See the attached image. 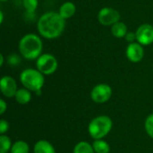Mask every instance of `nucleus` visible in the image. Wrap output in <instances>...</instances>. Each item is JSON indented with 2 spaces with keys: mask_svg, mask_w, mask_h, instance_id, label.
Listing matches in <instances>:
<instances>
[{
  "mask_svg": "<svg viewBox=\"0 0 153 153\" xmlns=\"http://www.w3.org/2000/svg\"><path fill=\"white\" fill-rule=\"evenodd\" d=\"M65 28V20L56 12H48L40 16L38 21L39 33L45 39H54L58 38Z\"/></svg>",
  "mask_w": 153,
  "mask_h": 153,
  "instance_id": "f257e3e1",
  "label": "nucleus"
},
{
  "mask_svg": "<svg viewBox=\"0 0 153 153\" xmlns=\"http://www.w3.org/2000/svg\"><path fill=\"white\" fill-rule=\"evenodd\" d=\"M18 48L22 57L28 60H34L42 55L43 43L38 35L28 33L20 39Z\"/></svg>",
  "mask_w": 153,
  "mask_h": 153,
  "instance_id": "f03ea898",
  "label": "nucleus"
},
{
  "mask_svg": "<svg viewBox=\"0 0 153 153\" xmlns=\"http://www.w3.org/2000/svg\"><path fill=\"white\" fill-rule=\"evenodd\" d=\"M113 126V122L111 118L108 116H99L93 118L89 126L88 132L91 137L94 140L103 139L111 131Z\"/></svg>",
  "mask_w": 153,
  "mask_h": 153,
  "instance_id": "7ed1b4c3",
  "label": "nucleus"
},
{
  "mask_svg": "<svg viewBox=\"0 0 153 153\" xmlns=\"http://www.w3.org/2000/svg\"><path fill=\"white\" fill-rule=\"evenodd\" d=\"M20 82L24 88L30 91L37 92L41 91L45 82V79L44 74H42L38 69L28 68L21 73Z\"/></svg>",
  "mask_w": 153,
  "mask_h": 153,
  "instance_id": "20e7f679",
  "label": "nucleus"
},
{
  "mask_svg": "<svg viewBox=\"0 0 153 153\" xmlns=\"http://www.w3.org/2000/svg\"><path fill=\"white\" fill-rule=\"evenodd\" d=\"M36 67L42 74L50 75L56 71L58 67V62L53 55L46 53L42 54L36 60Z\"/></svg>",
  "mask_w": 153,
  "mask_h": 153,
  "instance_id": "39448f33",
  "label": "nucleus"
},
{
  "mask_svg": "<svg viewBox=\"0 0 153 153\" xmlns=\"http://www.w3.org/2000/svg\"><path fill=\"white\" fill-rule=\"evenodd\" d=\"M112 96V88L106 83L96 85L91 91V99L98 104H102L110 100Z\"/></svg>",
  "mask_w": 153,
  "mask_h": 153,
  "instance_id": "423d86ee",
  "label": "nucleus"
},
{
  "mask_svg": "<svg viewBox=\"0 0 153 153\" xmlns=\"http://www.w3.org/2000/svg\"><path fill=\"white\" fill-rule=\"evenodd\" d=\"M120 13L117 10L111 7H103L98 13V21L104 26H112L120 20Z\"/></svg>",
  "mask_w": 153,
  "mask_h": 153,
  "instance_id": "0eeeda50",
  "label": "nucleus"
},
{
  "mask_svg": "<svg viewBox=\"0 0 153 153\" xmlns=\"http://www.w3.org/2000/svg\"><path fill=\"white\" fill-rule=\"evenodd\" d=\"M136 41L143 46L151 45L153 42V26L148 23L142 24L135 31Z\"/></svg>",
  "mask_w": 153,
  "mask_h": 153,
  "instance_id": "6e6552de",
  "label": "nucleus"
},
{
  "mask_svg": "<svg viewBox=\"0 0 153 153\" xmlns=\"http://www.w3.org/2000/svg\"><path fill=\"white\" fill-rule=\"evenodd\" d=\"M126 55L127 59L133 63L141 62L144 56V50L143 45L138 42L129 43L126 50Z\"/></svg>",
  "mask_w": 153,
  "mask_h": 153,
  "instance_id": "1a4fd4ad",
  "label": "nucleus"
},
{
  "mask_svg": "<svg viewBox=\"0 0 153 153\" xmlns=\"http://www.w3.org/2000/svg\"><path fill=\"white\" fill-rule=\"evenodd\" d=\"M0 90L4 97L6 98L14 97L18 91L15 80L8 75L3 76L0 81Z\"/></svg>",
  "mask_w": 153,
  "mask_h": 153,
  "instance_id": "9d476101",
  "label": "nucleus"
},
{
  "mask_svg": "<svg viewBox=\"0 0 153 153\" xmlns=\"http://www.w3.org/2000/svg\"><path fill=\"white\" fill-rule=\"evenodd\" d=\"M34 153H56V150L54 146L46 140L38 141L33 148Z\"/></svg>",
  "mask_w": 153,
  "mask_h": 153,
  "instance_id": "9b49d317",
  "label": "nucleus"
},
{
  "mask_svg": "<svg viewBox=\"0 0 153 153\" xmlns=\"http://www.w3.org/2000/svg\"><path fill=\"white\" fill-rule=\"evenodd\" d=\"M75 11H76V6L74 3L65 2L60 6L58 13L61 15L62 18L66 20L74 16V14L75 13Z\"/></svg>",
  "mask_w": 153,
  "mask_h": 153,
  "instance_id": "f8f14e48",
  "label": "nucleus"
},
{
  "mask_svg": "<svg viewBox=\"0 0 153 153\" xmlns=\"http://www.w3.org/2000/svg\"><path fill=\"white\" fill-rule=\"evenodd\" d=\"M14 98H15V100L17 101V103H19L20 105H26L31 100L30 91H29L26 88L18 89Z\"/></svg>",
  "mask_w": 153,
  "mask_h": 153,
  "instance_id": "ddd939ff",
  "label": "nucleus"
},
{
  "mask_svg": "<svg viewBox=\"0 0 153 153\" xmlns=\"http://www.w3.org/2000/svg\"><path fill=\"white\" fill-rule=\"evenodd\" d=\"M127 32V26L123 22H117L111 26V33L116 38H125Z\"/></svg>",
  "mask_w": 153,
  "mask_h": 153,
  "instance_id": "4468645a",
  "label": "nucleus"
},
{
  "mask_svg": "<svg viewBox=\"0 0 153 153\" xmlns=\"http://www.w3.org/2000/svg\"><path fill=\"white\" fill-rule=\"evenodd\" d=\"M91 145L93 147L95 153H109L110 152L109 144L102 139L94 140V142Z\"/></svg>",
  "mask_w": 153,
  "mask_h": 153,
  "instance_id": "2eb2a0df",
  "label": "nucleus"
},
{
  "mask_svg": "<svg viewBox=\"0 0 153 153\" xmlns=\"http://www.w3.org/2000/svg\"><path fill=\"white\" fill-rule=\"evenodd\" d=\"M11 153H29V144L24 141H16L11 148Z\"/></svg>",
  "mask_w": 153,
  "mask_h": 153,
  "instance_id": "dca6fc26",
  "label": "nucleus"
},
{
  "mask_svg": "<svg viewBox=\"0 0 153 153\" xmlns=\"http://www.w3.org/2000/svg\"><path fill=\"white\" fill-rule=\"evenodd\" d=\"M73 153H95V152L92 145H91L89 143L80 142L74 146Z\"/></svg>",
  "mask_w": 153,
  "mask_h": 153,
  "instance_id": "f3484780",
  "label": "nucleus"
},
{
  "mask_svg": "<svg viewBox=\"0 0 153 153\" xmlns=\"http://www.w3.org/2000/svg\"><path fill=\"white\" fill-rule=\"evenodd\" d=\"M11 139L4 134L0 135V153H7L12 148Z\"/></svg>",
  "mask_w": 153,
  "mask_h": 153,
  "instance_id": "a211bd4d",
  "label": "nucleus"
},
{
  "mask_svg": "<svg viewBox=\"0 0 153 153\" xmlns=\"http://www.w3.org/2000/svg\"><path fill=\"white\" fill-rule=\"evenodd\" d=\"M22 4L28 13H33L38 7L39 2L38 0H22Z\"/></svg>",
  "mask_w": 153,
  "mask_h": 153,
  "instance_id": "6ab92c4d",
  "label": "nucleus"
},
{
  "mask_svg": "<svg viewBox=\"0 0 153 153\" xmlns=\"http://www.w3.org/2000/svg\"><path fill=\"white\" fill-rule=\"evenodd\" d=\"M144 127L148 135L153 139V113L147 117L144 123Z\"/></svg>",
  "mask_w": 153,
  "mask_h": 153,
  "instance_id": "aec40b11",
  "label": "nucleus"
},
{
  "mask_svg": "<svg viewBox=\"0 0 153 153\" xmlns=\"http://www.w3.org/2000/svg\"><path fill=\"white\" fill-rule=\"evenodd\" d=\"M8 62L11 65H17L21 62V59L18 55L16 54H12L8 57Z\"/></svg>",
  "mask_w": 153,
  "mask_h": 153,
  "instance_id": "412c9836",
  "label": "nucleus"
},
{
  "mask_svg": "<svg viewBox=\"0 0 153 153\" xmlns=\"http://www.w3.org/2000/svg\"><path fill=\"white\" fill-rule=\"evenodd\" d=\"M9 129V123L6 120L1 119L0 121V134H4Z\"/></svg>",
  "mask_w": 153,
  "mask_h": 153,
  "instance_id": "4be33fe9",
  "label": "nucleus"
},
{
  "mask_svg": "<svg viewBox=\"0 0 153 153\" xmlns=\"http://www.w3.org/2000/svg\"><path fill=\"white\" fill-rule=\"evenodd\" d=\"M125 38L128 42L133 43V42H135V40H136V34H135V32L130 31V32H127V34L126 35Z\"/></svg>",
  "mask_w": 153,
  "mask_h": 153,
  "instance_id": "5701e85b",
  "label": "nucleus"
},
{
  "mask_svg": "<svg viewBox=\"0 0 153 153\" xmlns=\"http://www.w3.org/2000/svg\"><path fill=\"white\" fill-rule=\"evenodd\" d=\"M7 108V104L5 103V101L4 100H0V114L3 115Z\"/></svg>",
  "mask_w": 153,
  "mask_h": 153,
  "instance_id": "b1692460",
  "label": "nucleus"
},
{
  "mask_svg": "<svg viewBox=\"0 0 153 153\" xmlns=\"http://www.w3.org/2000/svg\"><path fill=\"white\" fill-rule=\"evenodd\" d=\"M4 22V13L0 11V23H3Z\"/></svg>",
  "mask_w": 153,
  "mask_h": 153,
  "instance_id": "393cba45",
  "label": "nucleus"
},
{
  "mask_svg": "<svg viewBox=\"0 0 153 153\" xmlns=\"http://www.w3.org/2000/svg\"><path fill=\"white\" fill-rule=\"evenodd\" d=\"M4 65V56L1 54L0 55V66H3Z\"/></svg>",
  "mask_w": 153,
  "mask_h": 153,
  "instance_id": "a878e982",
  "label": "nucleus"
},
{
  "mask_svg": "<svg viewBox=\"0 0 153 153\" xmlns=\"http://www.w3.org/2000/svg\"><path fill=\"white\" fill-rule=\"evenodd\" d=\"M2 2H4V1H7V0H1Z\"/></svg>",
  "mask_w": 153,
  "mask_h": 153,
  "instance_id": "bb28decb",
  "label": "nucleus"
}]
</instances>
